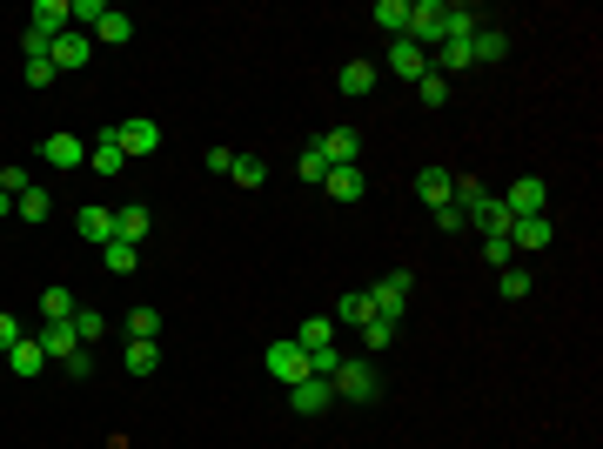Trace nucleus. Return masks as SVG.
<instances>
[{"label": "nucleus", "mask_w": 603, "mask_h": 449, "mask_svg": "<svg viewBox=\"0 0 603 449\" xmlns=\"http://www.w3.org/2000/svg\"><path fill=\"white\" fill-rule=\"evenodd\" d=\"M27 188H34V181H27V168H0V195H7V202H21Z\"/></svg>", "instance_id": "obj_39"}, {"label": "nucleus", "mask_w": 603, "mask_h": 449, "mask_svg": "<svg viewBox=\"0 0 603 449\" xmlns=\"http://www.w3.org/2000/svg\"><path fill=\"white\" fill-rule=\"evenodd\" d=\"M268 376L282 382V389H295V382H309V376H315L309 349H295V342H268Z\"/></svg>", "instance_id": "obj_4"}, {"label": "nucleus", "mask_w": 603, "mask_h": 449, "mask_svg": "<svg viewBox=\"0 0 603 449\" xmlns=\"http://www.w3.org/2000/svg\"><path fill=\"white\" fill-rule=\"evenodd\" d=\"M121 161H128V155H121V141H114V128H108V135L88 148V168H94V175H121Z\"/></svg>", "instance_id": "obj_25"}, {"label": "nucleus", "mask_w": 603, "mask_h": 449, "mask_svg": "<svg viewBox=\"0 0 603 449\" xmlns=\"http://www.w3.org/2000/svg\"><path fill=\"white\" fill-rule=\"evenodd\" d=\"M41 315L47 322H74V295L67 289H41Z\"/></svg>", "instance_id": "obj_34"}, {"label": "nucleus", "mask_w": 603, "mask_h": 449, "mask_svg": "<svg viewBox=\"0 0 603 449\" xmlns=\"http://www.w3.org/2000/svg\"><path fill=\"white\" fill-rule=\"evenodd\" d=\"M389 74H402V81H423L429 74V54L416 41H389Z\"/></svg>", "instance_id": "obj_14"}, {"label": "nucleus", "mask_w": 603, "mask_h": 449, "mask_svg": "<svg viewBox=\"0 0 603 449\" xmlns=\"http://www.w3.org/2000/svg\"><path fill=\"white\" fill-rule=\"evenodd\" d=\"M47 61H54V74H74V68L94 61V41L81 34V27H67V34H54V54H47Z\"/></svg>", "instance_id": "obj_7"}, {"label": "nucleus", "mask_w": 603, "mask_h": 449, "mask_svg": "<svg viewBox=\"0 0 603 449\" xmlns=\"http://www.w3.org/2000/svg\"><path fill=\"white\" fill-rule=\"evenodd\" d=\"M335 403H376L382 396V376H376V356H342V369H335Z\"/></svg>", "instance_id": "obj_1"}, {"label": "nucleus", "mask_w": 603, "mask_h": 449, "mask_svg": "<svg viewBox=\"0 0 603 449\" xmlns=\"http://www.w3.org/2000/svg\"><path fill=\"white\" fill-rule=\"evenodd\" d=\"M483 262H490V269H510V262H516L510 235H483Z\"/></svg>", "instance_id": "obj_35"}, {"label": "nucleus", "mask_w": 603, "mask_h": 449, "mask_svg": "<svg viewBox=\"0 0 603 449\" xmlns=\"http://www.w3.org/2000/svg\"><path fill=\"white\" fill-rule=\"evenodd\" d=\"M376 81H382V74H376V61H342V74H335V88H342V94H356V101H362L369 88H376Z\"/></svg>", "instance_id": "obj_23"}, {"label": "nucleus", "mask_w": 603, "mask_h": 449, "mask_svg": "<svg viewBox=\"0 0 603 449\" xmlns=\"http://www.w3.org/2000/svg\"><path fill=\"white\" fill-rule=\"evenodd\" d=\"M469 228H476V235H510V208L496 202V195H483V202L469 208Z\"/></svg>", "instance_id": "obj_18"}, {"label": "nucleus", "mask_w": 603, "mask_h": 449, "mask_svg": "<svg viewBox=\"0 0 603 449\" xmlns=\"http://www.w3.org/2000/svg\"><path fill=\"white\" fill-rule=\"evenodd\" d=\"M315 148H322V161H329V168H349V161L362 155V141L349 135V128H329V135L315 141Z\"/></svg>", "instance_id": "obj_19"}, {"label": "nucleus", "mask_w": 603, "mask_h": 449, "mask_svg": "<svg viewBox=\"0 0 603 449\" xmlns=\"http://www.w3.org/2000/svg\"><path fill=\"white\" fill-rule=\"evenodd\" d=\"M155 336H161V309H148V302L128 309V342H155Z\"/></svg>", "instance_id": "obj_27"}, {"label": "nucleus", "mask_w": 603, "mask_h": 449, "mask_svg": "<svg viewBox=\"0 0 603 449\" xmlns=\"http://www.w3.org/2000/svg\"><path fill=\"white\" fill-rule=\"evenodd\" d=\"M295 349H309V356H322V349H335V322H329V315H309V322L295 329Z\"/></svg>", "instance_id": "obj_24"}, {"label": "nucleus", "mask_w": 603, "mask_h": 449, "mask_svg": "<svg viewBox=\"0 0 603 449\" xmlns=\"http://www.w3.org/2000/svg\"><path fill=\"white\" fill-rule=\"evenodd\" d=\"M295 175H302V181H322V175H329V161H322V148H315V141L295 155Z\"/></svg>", "instance_id": "obj_37"}, {"label": "nucleus", "mask_w": 603, "mask_h": 449, "mask_svg": "<svg viewBox=\"0 0 603 449\" xmlns=\"http://www.w3.org/2000/svg\"><path fill=\"white\" fill-rule=\"evenodd\" d=\"M436 228H443V235H456V228H469V222H463V208H456V202H449V208H436Z\"/></svg>", "instance_id": "obj_44"}, {"label": "nucleus", "mask_w": 603, "mask_h": 449, "mask_svg": "<svg viewBox=\"0 0 603 449\" xmlns=\"http://www.w3.org/2000/svg\"><path fill=\"white\" fill-rule=\"evenodd\" d=\"M27 88H54V61H27Z\"/></svg>", "instance_id": "obj_42"}, {"label": "nucleus", "mask_w": 603, "mask_h": 449, "mask_svg": "<svg viewBox=\"0 0 603 449\" xmlns=\"http://www.w3.org/2000/svg\"><path fill=\"white\" fill-rule=\"evenodd\" d=\"M329 403H335V382L329 376H309V382H295V389H289V409H295V416H322Z\"/></svg>", "instance_id": "obj_9"}, {"label": "nucleus", "mask_w": 603, "mask_h": 449, "mask_svg": "<svg viewBox=\"0 0 603 449\" xmlns=\"http://www.w3.org/2000/svg\"><path fill=\"white\" fill-rule=\"evenodd\" d=\"M34 342L47 349V362H67L74 349H81V336H74V322H47V329H41Z\"/></svg>", "instance_id": "obj_20"}, {"label": "nucleus", "mask_w": 603, "mask_h": 449, "mask_svg": "<svg viewBox=\"0 0 603 449\" xmlns=\"http://www.w3.org/2000/svg\"><path fill=\"white\" fill-rule=\"evenodd\" d=\"M7 215H14V202H7V195H0V222H7Z\"/></svg>", "instance_id": "obj_46"}, {"label": "nucleus", "mask_w": 603, "mask_h": 449, "mask_svg": "<svg viewBox=\"0 0 603 449\" xmlns=\"http://www.w3.org/2000/svg\"><path fill=\"white\" fill-rule=\"evenodd\" d=\"M416 101H423V108H443V101H449V81H443V74H423V81H416Z\"/></svg>", "instance_id": "obj_36"}, {"label": "nucleus", "mask_w": 603, "mask_h": 449, "mask_svg": "<svg viewBox=\"0 0 603 449\" xmlns=\"http://www.w3.org/2000/svg\"><path fill=\"white\" fill-rule=\"evenodd\" d=\"M449 188H456V175H449V168H436V161L416 175V195H423L429 208H449Z\"/></svg>", "instance_id": "obj_22"}, {"label": "nucleus", "mask_w": 603, "mask_h": 449, "mask_svg": "<svg viewBox=\"0 0 603 449\" xmlns=\"http://www.w3.org/2000/svg\"><path fill=\"white\" fill-rule=\"evenodd\" d=\"M14 342H21V322H14V315L0 309V356H7V349H14Z\"/></svg>", "instance_id": "obj_45"}, {"label": "nucleus", "mask_w": 603, "mask_h": 449, "mask_svg": "<svg viewBox=\"0 0 603 449\" xmlns=\"http://www.w3.org/2000/svg\"><path fill=\"white\" fill-rule=\"evenodd\" d=\"M496 202L510 208V222H516V215H550V181L523 175V181H510V195H496Z\"/></svg>", "instance_id": "obj_5"}, {"label": "nucleus", "mask_w": 603, "mask_h": 449, "mask_svg": "<svg viewBox=\"0 0 603 449\" xmlns=\"http://www.w3.org/2000/svg\"><path fill=\"white\" fill-rule=\"evenodd\" d=\"M402 41H416L429 54V47L449 41V0H409V34Z\"/></svg>", "instance_id": "obj_2"}, {"label": "nucleus", "mask_w": 603, "mask_h": 449, "mask_svg": "<svg viewBox=\"0 0 603 449\" xmlns=\"http://www.w3.org/2000/svg\"><path fill=\"white\" fill-rule=\"evenodd\" d=\"M41 161H47V168H81V161H88V141L67 135V128H54V135L41 141Z\"/></svg>", "instance_id": "obj_8"}, {"label": "nucleus", "mask_w": 603, "mask_h": 449, "mask_svg": "<svg viewBox=\"0 0 603 449\" xmlns=\"http://www.w3.org/2000/svg\"><path fill=\"white\" fill-rule=\"evenodd\" d=\"M27 27H34V34H47V41H54V34H67V0H34V7H27Z\"/></svg>", "instance_id": "obj_13"}, {"label": "nucleus", "mask_w": 603, "mask_h": 449, "mask_svg": "<svg viewBox=\"0 0 603 449\" xmlns=\"http://www.w3.org/2000/svg\"><path fill=\"white\" fill-rule=\"evenodd\" d=\"M496 295H503V302H523V295H530V269H496Z\"/></svg>", "instance_id": "obj_30"}, {"label": "nucleus", "mask_w": 603, "mask_h": 449, "mask_svg": "<svg viewBox=\"0 0 603 449\" xmlns=\"http://www.w3.org/2000/svg\"><path fill=\"white\" fill-rule=\"evenodd\" d=\"M409 289H416V275L396 269V275H382L376 289H362V295H369V309H376L382 322H402V309H409Z\"/></svg>", "instance_id": "obj_3"}, {"label": "nucleus", "mask_w": 603, "mask_h": 449, "mask_svg": "<svg viewBox=\"0 0 603 449\" xmlns=\"http://www.w3.org/2000/svg\"><path fill=\"white\" fill-rule=\"evenodd\" d=\"M550 242H557L550 215H516V222H510V248H530V255H543Z\"/></svg>", "instance_id": "obj_10"}, {"label": "nucleus", "mask_w": 603, "mask_h": 449, "mask_svg": "<svg viewBox=\"0 0 603 449\" xmlns=\"http://www.w3.org/2000/svg\"><path fill=\"white\" fill-rule=\"evenodd\" d=\"M14 215H21V222H47V215H54V202H47V188H27L21 202H14Z\"/></svg>", "instance_id": "obj_32"}, {"label": "nucleus", "mask_w": 603, "mask_h": 449, "mask_svg": "<svg viewBox=\"0 0 603 449\" xmlns=\"http://www.w3.org/2000/svg\"><path fill=\"white\" fill-rule=\"evenodd\" d=\"M114 141H121V155H128V161H141V155H155V148H161V128L148 121V114H128V121L114 128Z\"/></svg>", "instance_id": "obj_6"}, {"label": "nucleus", "mask_w": 603, "mask_h": 449, "mask_svg": "<svg viewBox=\"0 0 603 449\" xmlns=\"http://www.w3.org/2000/svg\"><path fill=\"white\" fill-rule=\"evenodd\" d=\"M7 369H14V376H21V382H34V376H41V369H47V349H41V342H34V336H21V342H14V349H7Z\"/></svg>", "instance_id": "obj_15"}, {"label": "nucleus", "mask_w": 603, "mask_h": 449, "mask_svg": "<svg viewBox=\"0 0 603 449\" xmlns=\"http://www.w3.org/2000/svg\"><path fill=\"white\" fill-rule=\"evenodd\" d=\"M369 315H376V309H369V295H362V289H349L342 302H335V322H349V329H362Z\"/></svg>", "instance_id": "obj_28"}, {"label": "nucleus", "mask_w": 603, "mask_h": 449, "mask_svg": "<svg viewBox=\"0 0 603 449\" xmlns=\"http://www.w3.org/2000/svg\"><path fill=\"white\" fill-rule=\"evenodd\" d=\"M101 329H108V322H101L94 309H74V336L81 342H101Z\"/></svg>", "instance_id": "obj_40"}, {"label": "nucleus", "mask_w": 603, "mask_h": 449, "mask_svg": "<svg viewBox=\"0 0 603 449\" xmlns=\"http://www.w3.org/2000/svg\"><path fill=\"white\" fill-rule=\"evenodd\" d=\"M503 54H510V34H503V27H483V34L469 41V61H476V68H496Z\"/></svg>", "instance_id": "obj_21"}, {"label": "nucleus", "mask_w": 603, "mask_h": 449, "mask_svg": "<svg viewBox=\"0 0 603 449\" xmlns=\"http://www.w3.org/2000/svg\"><path fill=\"white\" fill-rule=\"evenodd\" d=\"M208 175H235V148H208Z\"/></svg>", "instance_id": "obj_43"}, {"label": "nucleus", "mask_w": 603, "mask_h": 449, "mask_svg": "<svg viewBox=\"0 0 603 449\" xmlns=\"http://www.w3.org/2000/svg\"><path fill=\"white\" fill-rule=\"evenodd\" d=\"M389 342H396V322H382V315H369V322H362V349H369V356H382Z\"/></svg>", "instance_id": "obj_31"}, {"label": "nucleus", "mask_w": 603, "mask_h": 449, "mask_svg": "<svg viewBox=\"0 0 603 449\" xmlns=\"http://www.w3.org/2000/svg\"><path fill=\"white\" fill-rule=\"evenodd\" d=\"M128 34H134V21L121 14V7H101V21L88 27V41H94V47H121Z\"/></svg>", "instance_id": "obj_16"}, {"label": "nucleus", "mask_w": 603, "mask_h": 449, "mask_svg": "<svg viewBox=\"0 0 603 449\" xmlns=\"http://www.w3.org/2000/svg\"><path fill=\"white\" fill-rule=\"evenodd\" d=\"M61 376H67V382H88V376H94V356H88V349H74V356L61 362Z\"/></svg>", "instance_id": "obj_41"}, {"label": "nucleus", "mask_w": 603, "mask_h": 449, "mask_svg": "<svg viewBox=\"0 0 603 449\" xmlns=\"http://www.w3.org/2000/svg\"><path fill=\"white\" fill-rule=\"evenodd\" d=\"M376 27L389 41H402V34H409V0H376Z\"/></svg>", "instance_id": "obj_26"}, {"label": "nucleus", "mask_w": 603, "mask_h": 449, "mask_svg": "<svg viewBox=\"0 0 603 449\" xmlns=\"http://www.w3.org/2000/svg\"><path fill=\"white\" fill-rule=\"evenodd\" d=\"M101 255H108V275H134V262H141V255H134L128 242H108Z\"/></svg>", "instance_id": "obj_38"}, {"label": "nucleus", "mask_w": 603, "mask_h": 449, "mask_svg": "<svg viewBox=\"0 0 603 449\" xmlns=\"http://www.w3.org/2000/svg\"><path fill=\"white\" fill-rule=\"evenodd\" d=\"M161 369V342H128V376H155Z\"/></svg>", "instance_id": "obj_29"}, {"label": "nucleus", "mask_w": 603, "mask_h": 449, "mask_svg": "<svg viewBox=\"0 0 603 449\" xmlns=\"http://www.w3.org/2000/svg\"><path fill=\"white\" fill-rule=\"evenodd\" d=\"M155 228V215L141 202H128V208H114V242H128V248H141V235Z\"/></svg>", "instance_id": "obj_12"}, {"label": "nucleus", "mask_w": 603, "mask_h": 449, "mask_svg": "<svg viewBox=\"0 0 603 449\" xmlns=\"http://www.w3.org/2000/svg\"><path fill=\"white\" fill-rule=\"evenodd\" d=\"M322 188H329L335 202H362V195H369V175H362V161H349V168H329Z\"/></svg>", "instance_id": "obj_11"}, {"label": "nucleus", "mask_w": 603, "mask_h": 449, "mask_svg": "<svg viewBox=\"0 0 603 449\" xmlns=\"http://www.w3.org/2000/svg\"><path fill=\"white\" fill-rule=\"evenodd\" d=\"M74 228H81L88 242H101V248H108V242H114V208H101V202L74 208Z\"/></svg>", "instance_id": "obj_17"}, {"label": "nucleus", "mask_w": 603, "mask_h": 449, "mask_svg": "<svg viewBox=\"0 0 603 449\" xmlns=\"http://www.w3.org/2000/svg\"><path fill=\"white\" fill-rule=\"evenodd\" d=\"M228 181H235V188H262V181H268L262 155H235V175H228Z\"/></svg>", "instance_id": "obj_33"}]
</instances>
